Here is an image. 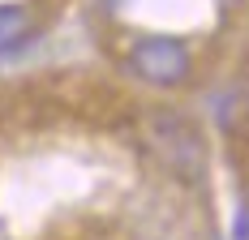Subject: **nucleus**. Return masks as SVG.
<instances>
[{"mask_svg":"<svg viewBox=\"0 0 249 240\" xmlns=\"http://www.w3.org/2000/svg\"><path fill=\"white\" fill-rule=\"evenodd\" d=\"M146 146L176 180H198L206 171V142H202L198 124L180 112H168V107L155 112L146 120Z\"/></svg>","mask_w":249,"mask_h":240,"instance_id":"f257e3e1","label":"nucleus"},{"mask_svg":"<svg viewBox=\"0 0 249 240\" xmlns=\"http://www.w3.org/2000/svg\"><path fill=\"white\" fill-rule=\"evenodd\" d=\"M129 73L138 77V82H146V86H159V90H172L180 86L189 69H194V56L189 48L172 39V34H146V39H138L133 48H129Z\"/></svg>","mask_w":249,"mask_h":240,"instance_id":"f03ea898","label":"nucleus"},{"mask_svg":"<svg viewBox=\"0 0 249 240\" xmlns=\"http://www.w3.org/2000/svg\"><path fill=\"white\" fill-rule=\"evenodd\" d=\"M35 30V17L26 4H0V56L13 48H22Z\"/></svg>","mask_w":249,"mask_h":240,"instance_id":"7ed1b4c3","label":"nucleus"}]
</instances>
